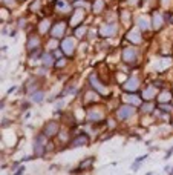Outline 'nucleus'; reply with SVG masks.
<instances>
[{
    "mask_svg": "<svg viewBox=\"0 0 173 175\" xmlns=\"http://www.w3.org/2000/svg\"><path fill=\"white\" fill-rule=\"evenodd\" d=\"M74 48H75V40L74 38H64L61 42V51L66 54V56H72Z\"/></svg>",
    "mask_w": 173,
    "mask_h": 175,
    "instance_id": "f257e3e1",
    "label": "nucleus"
},
{
    "mask_svg": "<svg viewBox=\"0 0 173 175\" xmlns=\"http://www.w3.org/2000/svg\"><path fill=\"white\" fill-rule=\"evenodd\" d=\"M64 31H66L64 22H58V23H55V25L51 28V35L54 37V38H58V37H61V35L64 34Z\"/></svg>",
    "mask_w": 173,
    "mask_h": 175,
    "instance_id": "f03ea898",
    "label": "nucleus"
},
{
    "mask_svg": "<svg viewBox=\"0 0 173 175\" xmlns=\"http://www.w3.org/2000/svg\"><path fill=\"white\" fill-rule=\"evenodd\" d=\"M133 112H135L133 107L124 104V106H121V107L118 109V118H119V120H126V118H129V117L133 115Z\"/></svg>",
    "mask_w": 173,
    "mask_h": 175,
    "instance_id": "7ed1b4c3",
    "label": "nucleus"
},
{
    "mask_svg": "<svg viewBox=\"0 0 173 175\" xmlns=\"http://www.w3.org/2000/svg\"><path fill=\"white\" fill-rule=\"evenodd\" d=\"M89 82H90L92 88H94V89H97L100 94H103V95H106V94L109 92V91H107V88H104V86H103V85L98 82V80H97V75H95V74H92V75H90Z\"/></svg>",
    "mask_w": 173,
    "mask_h": 175,
    "instance_id": "20e7f679",
    "label": "nucleus"
},
{
    "mask_svg": "<svg viewBox=\"0 0 173 175\" xmlns=\"http://www.w3.org/2000/svg\"><path fill=\"white\" fill-rule=\"evenodd\" d=\"M34 154L37 157H42L45 154V137H38L35 138V143H34Z\"/></svg>",
    "mask_w": 173,
    "mask_h": 175,
    "instance_id": "39448f33",
    "label": "nucleus"
},
{
    "mask_svg": "<svg viewBox=\"0 0 173 175\" xmlns=\"http://www.w3.org/2000/svg\"><path fill=\"white\" fill-rule=\"evenodd\" d=\"M123 60L126 63H133L136 60V51L133 48H124V51H123Z\"/></svg>",
    "mask_w": 173,
    "mask_h": 175,
    "instance_id": "423d86ee",
    "label": "nucleus"
},
{
    "mask_svg": "<svg viewBox=\"0 0 173 175\" xmlns=\"http://www.w3.org/2000/svg\"><path fill=\"white\" fill-rule=\"evenodd\" d=\"M138 86H139V80H138L136 77L129 78L127 82L123 85L124 91H127V92H133V91H136V89H138Z\"/></svg>",
    "mask_w": 173,
    "mask_h": 175,
    "instance_id": "0eeeda50",
    "label": "nucleus"
},
{
    "mask_svg": "<svg viewBox=\"0 0 173 175\" xmlns=\"http://www.w3.org/2000/svg\"><path fill=\"white\" fill-rule=\"evenodd\" d=\"M116 25H106V26H103V28H100V35H103V37H110V35H115L116 34Z\"/></svg>",
    "mask_w": 173,
    "mask_h": 175,
    "instance_id": "6e6552de",
    "label": "nucleus"
},
{
    "mask_svg": "<svg viewBox=\"0 0 173 175\" xmlns=\"http://www.w3.org/2000/svg\"><path fill=\"white\" fill-rule=\"evenodd\" d=\"M127 40L132 43H139L141 42V34H139V29L133 28V29H130L127 32Z\"/></svg>",
    "mask_w": 173,
    "mask_h": 175,
    "instance_id": "1a4fd4ad",
    "label": "nucleus"
},
{
    "mask_svg": "<svg viewBox=\"0 0 173 175\" xmlns=\"http://www.w3.org/2000/svg\"><path fill=\"white\" fill-rule=\"evenodd\" d=\"M57 131H58V125L55 122H51L49 125H46L43 134H45L46 137H52V135H55V134H57Z\"/></svg>",
    "mask_w": 173,
    "mask_h": 175,
    "instance_id": "9d476101",
    "label": "nucleus"
},
{
    "mask_svg": "<svg viewBox=\"0 0 173 175\" xmlns=\"http://www.w3.org/2000/svg\"><path fill=\"white\" fill-rule=\"evenodd\" d=\"M83 17H84V12H83V11H80V9H77V11H75V14L71 17V25H72V26H78L80 22L83 20Z\"/></svg>",
    "mask_w": 173,
    "mask_h": 175,
    "instance_id": "9b49d317",
    "label": "nucleus"
},
{
    "mask_svg": "<svg viewBox=\"0 0 173 175\" xmlns=\"http://www.w3.org/2000/svg\"><path fill=\"white\" fill-rule=\"evenodd\" d=\"M87 141H89V138L86 135H78L77 138H74V141L71 143V146L72 147H80V146H84Z\"/></svg>",
    "mask_w": 173,
    "mask_h": 175,
    "instance_id": "f8f14e48",
    "label": "nucleus"
},
{
    "mask_svg": "<svg viewBox=\"0 0 173 175\" xmlns=\"http://www.w3.org/2000/svg\"><path fill=\"white\" fill-rule=\"evenodd\" d=\"M155 95H156V88L155 86H150V88H147L142 92V98L144 100H152Z\"/></svg>",
    "mask_w": 173,
    "mask_h": 175,
    "instance_id": "ddd939ff",
    "label": "nucleus"
},
{
    "mask_svg": "<svg viewBox=\"0 0 173 175\" xmlns=\"http://www.w3.org/2000/svg\"><path fill=\"white\" fill-rule=\"evenodd\" d=\"M103 118V112L101 111H89L87 112V120L90 122H98V120Z\"/></svg>",
    "mask_w": 173,
    "mask_h": 175,
    "instance_id": "4468645a",
    "label": "nucleus"
},
{
    "mask_svg": "<svg viewBox=\"0 0 173 175\" xmlns=\"http://www.w3.org/2000/svg\"><path fill=\"white\" fill-rule=\"evenodd\" d=\"M38 43H40L38 37H37V35H31V37L28 38V49H29V51H34L35 48H38Z\"/></svg>",
    "mask_w": 173,
    "mask_h": 175,
    "instance_id": "2eb2a0df",
    "label": "nucleus"
},
{
    "mask_svg": "<svg viewBox=\"0 0 173 175\" xmlns=\"http://www.w3.org/2000/svg\"><path fill=\"white\" fill-rule=\"evenodd\" d=\"M161 25H163V17L159 12H155V16H153V26H155V29H159L161 28Z\"/></svg>",
    "mask_w": 173,
    "mask_h": 175,
    "instance_id": "dca6fc26",
    "label": "nucleus"
},
{
    "mask_svg": "<svg viewBox=\"0 0 173 175\" xmlns=\"http://www.w3.org/2000/svg\"><path fill=\"white\" fill-rule=\"evenodd\" d=\"M138 26H139L141 29H149L150 28V22L145 19V17H139L138 19Z\"/></svg>",
    "mask_w": 173,
    "mask_h": 175,
    "instance_id": "f3484780",
    "label": "nucleus"
},
{
    "mask_svg": "<svg viewBox=\"0 0 173 175\" xmlns=\"http://www.w3.org/2000/svg\"><path fill=\"white\" fill-rule=\"evenodd\" d=\"M43 98H45V94H43L42 91H38V92H34V94H32V101H35V103H42Z\"/></svg>",
    "mask_w": 173,
    "mask_h": 175,
    "instance_id": "a211bd4d",
    "label": "nucleus"
},
{
    "mask_svg": "<svg viewBox=\"0 0 173 175\" xmlns=\"http://www.w3.org/2000/svg\"><path fill=\"white\" fill-rule=\"evenodd\" d=\"M124 100L132 103V104H135V106H139V103H141V100L138 97H135V95H124Z\"/></svg>",
    "mask_w": 173,
    "mask_h": 175,
    "instance_id": "6ab92c4d",
    "label": "nucleus"
},
{
    "mask_svg": "<svg viewBox=\"0 0 173 175\" xmlns=\"http://www.w3.org/2000/svg\"><path fill=\"white\" fill-rule=\"evenodd\" d=\"M103 9H104V2H103V0H97L95 5H94V12H95V14H98V12H101Z\"/></svg>",
    "mask_w": 173,
    "mask_h": 175,
    "instance_id": "aec40b11",
    "label": "nucleus"
},
{
    "mask_svg": "<svg viewBox=\"0 0 173 175\" xmlns=\"http://www.w3.org/2000/svg\"><path fill=\"white\" fill-rule=\"evenodd\" d=\"M43 65H45V66H52V65H54V57H52L51 54H46V56H43Z\"/></svg>",
    "mask_w": 173,
    "mask_h": 175,
    "instance_id": "412c9836",
    "label": "nucleus"
},
{
    "mask_svg": "<svg viewBox=\"0 0 173 175\" xmlns=\"http://www.w3.org/2000/svg\"><path fill=\"white\" fill-rule=\"evenodd\" d=\"M84 32H86V28H84V26H80V28L75 29V35H77L78 38H81V37L84 35Z\"/></svg>",
    "mask_w": 173,
    "mask_h": 175,
    "instance_id": "4be33fe9",
    "label": "nucleus"
},
{
    "mask_svg": "<svg viewBox=\"0 0 173 175\" xmlns=\"http://www.w3.org/2000/svg\"><path fill=\"white\" fill-rule=\"evenodd\" d=\"M40 6H42V3H40V0H34V3L29 6V9L32 12H37V9H40Z\"/></svg>",
    "mask_w": 173,
    "mask_h": 175,
    "instance_id": "5701e85b",
    "label": "nucleus"
},
{
    "mask_svg": "<svg viewBox=\"0 0 173 175\" xmlns=\"http://www.w3.org/2000/svg\"><path fill=\"white\" fill-rule=\"evenodd\" d=\"M169 100H170V92H163L161 95H159V101L161 103H166Z\"/></svg>",
    "mask_w": 173,
    "mask_h": 175,
    "instance_id": "b1692460",
    "label": "nucleus"
},
{
    "mask_svg": "<svg viewBox=\"0 0 173 175\" xmlns=\"http://www.w3.org/2000/svg\"><path fill=\"white\" fill-rule=\"evenodd\" d=\"M49 25H51V23H49L48 20H43L42 25H40V32H46L48 28H49Z\"/></svg>",
    "mask_w": 173,
    "mask_h": 175,
    "instance_id": "393cba45",
    "label": "nucleus"
},
{
    "mask_svg": "<svg viewBox=\"0 0 173 175\" xmlns=\"http://www.w3.org/2000/svg\"><path fill=\"white\" fill-rule=\"evenodd\" d=\"M57 8H60V9H68V3H66V0H57Z\"/></svg>",
    "mask_w": 173,
    "mask_h": 175,
    "instance_id": "a878e982",
    "label": "nucleus"
},
{
    "mask_svg": "<svg viewBox=\"0 0 173 175\" xmlns=\"http://www.w3.org/2000/svg\"><path fill=\"white\" fill-rule=\"evenodd\" d=\"M75 6H89V3L84 0H78V2H75Z\"/></svg>",
    "mask_w": 173,
    "mask_h": 175,
    "instance_id": "bb28decb",
    "label": "nucleus"
},
{
    "mask_svg": "<svg viewBox=\"0 0 173 175\" xmlns=\"http://www.w3.org/2000/svg\"><path fill=\"white\" fill-rule=\"evenodd\" d=\"M144 111H145V112H147V111L150 112V111H152V104H149V106H144Z\"/></svg>",
    "mask_w": 173,
    "mask_h": 175,
    "instance_id": "cd10ccee",
    "label": "nucleus"
},
{
    "mask_svg": "<svg viewBox=\"0 0 173 175\" xmlns=\"http://www.w3.org/2000/svg\"><path fill=\"white\" fill-rule=\"evenodd\" d=\"M2 2H3L5 5H11V3H12V0H2Z\"/></svg>",
    "mask_w": 173,
    "mask_h": 175,
    "instance_id": "c85d7f7f",
    "label": "nucleus"
},
{
    "mask_svg": "<svg viewBox=\"0 0 173 175\" xmlns=\"http://www.w3.org/2000/svg\"><path fill=\"white\" fill-rule=\"evenodd\" d=\"M63 65H64V60H63V59H61V60H60V62H58V63H57V66H63Z\"/></svg>",
    "mask_w": 173,
    "mask_h": 175,
    "instance_id": "c756f323",
    "label": "nucleus"
},
{
    "mask_svg": "<svg viewBox=\"0 0 173 175\" xmlns=\"http://www.w3.org/2000/svg\"><path fill=\"white\" fill-rule=\"evenodd\" d=\"M161 109H164V111H170V107H169V106H161Z\"/></svg>",
    "mask_w": 173,
    "mask_h": 175,
    "instance_id": "7c9ffc66",
    "label": "nucleus"
}]
</instances>
